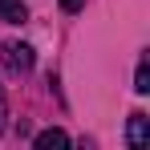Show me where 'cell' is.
Wrapping results in <instances>:
<instances>
[{
	"instance_id": "1",
	"label": "cell",
	"mask_w": 150,
	"mask_h": 150,
	"mask_svg": "<svg viewBox=\"0 0 150 150\" xmlns=\"http://www.w3.org/2000/svg\"><path fill=\"white\" fill-rule=\"evenodd\" d=\"M126 142H130V150H146V146H150V118L142 114V110H138V114H130Z\"/></svg>"
},
{
	"instance_id": "2",
	"label": "cell",
	"mask_w": 150,
	"mask_h": 150,
	"mask_svg": "<svg viewBox=\"0 0 150 150\" xmlns=\"http://www.w3.org/2000/svg\"><path fill=\"white\" fill-rule=\"evenodd\" d=\"M4 65H8L12 73H28V69H33V49L8 41V45H4Z\"/></svg>"
},
{
	"instance_id": "3",
	"label": "cell",
	"mask_w": 150,
	"mask_h": 150,
	"mask_svg": "<svg viewBox=\"0 0 150 150\" xmlns=\"http://www.w3.org/2000/svg\"><path fill=\"white\" fill-rule=\"evenodd\" d=\"M0 21H8V25H25V21H28L25 0H0Z\"/></svg>"
},
{
	"instance_id": "4",
	"label": "cell",
	"mask_w": 150,
	"mask_h": 150,
	"mask_svg": "<svg viewBox=\"0 0 150 150\" xmlns=\"http://www.w3.org/2000/svg\"><path fill=\"white\" fill-rule=\"evenodd\" d=\"M53 146H69V134L65 130H41L37 134V150H53Z\"/></svg>"
},
{
	"instance_id": "5",
	"label": "cell",
	"mask_w": 150,
	"mask_h": 150,
	"mask_svg": "<svg viewBox=\"0 0 150 150\" xmlns=\"http://www.w3.org/2000/svg\"><path fill=\"white\" fill-rule=\"evenodd\" d=\"M134 89H138V93H150V65H146V57L138 61V73H134Z\"/></svg>"
},
{
	"instance_id": "6",
	"label": "cell",
	"mask_w": 150,
	"mask_h": 150,
	"mask_svg": "<svg viewBox=\"0 0 150 150\" xmlns=\"http://www.w3.org/2000/svg\"><path fill=\"white\" fill-rule=\"evenodd\" d=\"M61 8L65 12H77V8H85V0H61Z\"/></svg>"
},
{
	"instance_id": "7",
	"label": "cell",
	"mask_w": 150,
	"mask_h": 150,
	"mask_svg": "<svg viewBox=\"0 0 150 150\" xmlns=\"http://www.w3.org/2000/svg\"><path fill=\"white\" fill-rule=\"evenodd\" d=\"M4 118H8V114H4V98H0V130H4Z\"/></svg>"
}]
</instances>
